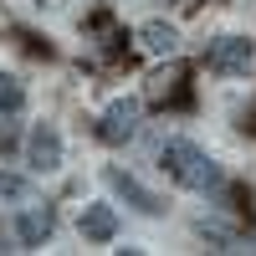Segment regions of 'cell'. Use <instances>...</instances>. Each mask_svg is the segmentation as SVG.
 Segmentation results:
<instances>
[{
	"label": "cell",
	"mask_w": 256,
	"mask_h": 256,
	"mask_svg": "<svg viewBox=\"0 0 256 256\" xmlns=\"http://www.w3.org/2000/svg\"><path fill=\"white\" fill-rule=\"evenodd\" d=\"M256 62V41H246V36H220L216 46H210V56H205V67L210 72H220V77H236V72H246Z\"/></svg>",
	"instance_id": "3957f363"
},
{
	"label": "cell",
	"mask_w": 256,
	"mask_h": 256,
	"mask_svg": "<svg viewBox=\"0 0 256 256\" xmlns=\"http://www.w3.org/2000/svg\"><path fill=\"white\" fill-rule=\"evenodd\" d=\"M26 164L36 169V174H46V169L62 164V134L52 123H36L31 128V138H26Z\"/></svg>",
	"instance_id": "5b68a950"
},
{
	"label": "cell",
	"mask_w": 256,
	"mask_h": 256,
	"mask_svg": "<svg viewBox=\"0 0 256 256\" xmlns=\"http://www.w3.org/2000/svg\"><path fill=\"white\" fill-rule=\"evenodd\" d=\"M52 226H56L52 205H26L20 220H16V236H20V246H41V241L52 236Z\"/></svg>",
	"instance_id": "8992f818"
},
{
	"label": "cell",
	"mask_w": 256,
	"mask_h": 256,
	"mask_svg": "<svg viewBox=\"0 0 256 256\" xmlns=\"http://www.w3.org/2000/svg\"><path fill=\"white\" fill-rule=\"evenodd\" d=\"M26 108V88L16 77H0V113H20Z\"/></svg>",
	"instance_id": "30bf717a"
},
{
	"label": "cell",
	"mask_w": 256,
	"mask_h": 256,
	"mask_svg": "<svg viewBox=\"0 0 256 256\" xmlns=\"http://www.w3.org/2000/svg\"><path fill=\"white\" fill-rule=\"evenodd\" d=\"M246 128H251V134H256V108H251V113H246Z\"/></svg>",
	"instance_id": "7c38bea8"
},
{
	"label": "cell",
	"mask_w": 256,
	"mask_h": 256,
	"mask_svg": "<svg viewBox=\"0 0 256 256\" xmlns=\"http://www.w3.org/2000/svg\"><path fill=\"white\" fill-rule=\"evenodd\" d=\"M164 6H184V0H164Z\"/></svg>",
	"instance_id": "4fadbf2b"
},
{
	"label": "cell",
	"mask_w": 256,
	"mask_h": 256,
	"mask_svg": "<svg viewBox=\"0 0 256 256\" xmlns=\"http://www.w3.org/2000/svg\"><path fill=\"white\" fill-rule=\"evenodd\" d=\"M46 6H62V0H46Z\"/></svg>",
	"instance_id": "5bb4252c"
},
{
	"label": "cell",
	"mask_w": 256,
	"mask_h": 256,
	"mask_svg": "<svg viewBox=\"0 0 256 256\" xmlns=\"http://www.w3.org/2000/svg\"><path fill=\"white\" fill-rule=\"evenodd\" d=\"M138 46H144V52H154V56H174L180 31H174V26H164V20H148V26L138 31Z\"/></svg>",
	"instance_id": "9c48e42d"
},
{
	"label": "cell",
	"mask_w": 256,
	"mask_h": 256,
	"mask_svg": "<svg viewBox=\"0 0 256 256\" xmlns=\"http://www.w3.org/2000/svg\"><path fill=\"white\" fill-rule=\"evenodd\" d=\"M82 236L88 241H113L118 236V210L113 205H88L82 210Z\"/></svg>",
	"instance_id": "ba28073f"
},
{
	"label": "cell",
	"mask_w": 256,
	"mask_h": 256,
	"mask_svg": "<svg viewBox=\"0 0 256 256\" xmlns=\"http://www.w3.org/2000/svg\"><path fill=\"white\" fill-rule=\"evenodd\" d=\"M0 195H6V200H26V195H31V184L20 180V174H0Z\"/></svg>",
	"instance_id": "8fae6325"
},
{
	"label": "cell",
	"mask_w": 256,
	"mask_h": 256,
	"mask_svg": "<svg viewBox=\"0 0 256 256\" xmlns=\"http://www.w3.org/2000/svg\"><path fill=\"white\" fill-rule=\"evenodd\" d=\"M102 180H108V190H113V195H118L123 205H134L138 216H164V200L154 195V190H144L134 174H128V169H108Z\"/></svg>",
	"instance_id": "277c9868"
},
{
	"label": "cell",
	"mask_w": 256,
	"mask_h": 256,
	"mask_svg": "<svg viewBox=\"0 0 256 256\" xmlns=\"http://www.w3.org/2000/svg\"><path fill=\"white\" fill-rule=\"evenodd\" d=\"M159 164H164V174L174 180V184H184V190H220L226 184V174H220V164L205 154V148H195V144H184V138H169L164 148H159Z\"/></svg>",
	"instance_id": "6da1fadb"
},
{
	"label": "cell",
	"mask_w": 256,
	"mask_h": 256,
	"mask_svg": "<svg viewBox=\"0 0 256 256\" xmlns=\"http://www.w3.org/2000/svg\"><path fill=\"white\" fill-rule=\"evenodd\" d=\"M148 98L154 102H184V67H159L154 77H148Z\"/></svg>",
	"instance_id": "52a82bcc"
},
{
	"label": "cell",
	"mask_w": 256,
	"mask_h": 256,
	"mask_svg": "<svg viewBox=\"0 0 256 256\" xmlns=\"http://www.w3.org/2000/svg\"><path fill=\"white\" fill-rule=\"evenodd\" d=\"M138 118H144V102L138 98H113L98 118V138L102 144H128L138 134Z\"/></svg>",
	"instance_id": "7a4b0ae2"
}]
</instances>
